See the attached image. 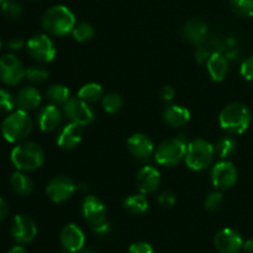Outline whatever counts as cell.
I'll list each match as a JSON object with an SVG mask.
<instances>
[{
	"label": "cell",
	"mask_w": 253,
	"mask_h": 253,
	"mask_svg": "<svg viewBox=\"0 0 253 253\" xmlns=\"http://www.w3.org/2000/svg\"><path fill=\"white\" fill-rule=\"evenodd\" d=\"M41 22L47 34L63 37L73 31L76 26V16L69 7L64 5H54L44 11Z\"/></svg>",
	"instance_id": "1"
},
{
	"label": "cell",
	"mask_w": 253,
	"mask_h": 253,
	"mask_svg": "<svg viewBox=\"0 0 253 253\" xmlns=\"http://www.w3.org/2000/svg\"><path fill=\"white\" fill-rule=\"evenodd\" d=\"M10 160L17 170L31 172L39 169L43 165L44 151L39 143L30 142V141L20 142L12 148Z\"/></svg>",
	"instance_id": "2"
},
{
	"label": "cell",
	"mask_w": 253,
	"mask_h": 253,
	"mask_svg": "<svg viewBox=\"0 0 253 253\" xmlns=\"http://www.w3.org/2000/svg\"><path fill=\"white\" fill-rule=\"evenodd\" d=\"M252 114L249 106L242 103H230L219 115L220 126L231 135H241L249 128Z\"/></svg>",
	"instance_id": "3"
},
{
	"label": "cell",
	"mask_w": 253,
	"mask_h": 253,
	"mask_svg": "<svg viewBox=\"0 0 253 253\" xmlns=\"http://www.w3.org/2000/svg\"><path fill=\"white\" fill-rule=\"evenodd\" d=\"M34 128V123L27 111L17 109L9 114L1 124L2 137L10 143H20L26 140Z\"/></svg>",
	"instance_id": "4"
},
{
	"label": "cell",
	"mask_w": 253,
	"mask_h": 253,
	"mask_svg": "<svg viewBox=\"0 0 253 253\" xmlns=\"http://www.w3.org/2000/svg\"><path fill=\"white\" fill-rule=\"evenodd\" d=\"M214 156V145L204 138H195L188 143L184 161L190 169L203 170L211 165Z\"/></svg>",
	"instance_id": "5"
},
{
	"label": "cell",
	"mask_w": 253,
	"mask_h": 253,
	"mask_svg": "<svg viewBox=\"0 0 253 253\" xmlns=\"http://www.w3.org/2000/svg\"><path fill=\"white\" fill-rule=\"evenodd\" d=\"M188 143L183 137L166 140L155 151V160L163 167H174L185 158Z\"/></svg>",
	"instance_id": "6"
},
{
	"label": "cell",
	"mask_w": 253,
	"mask_h": 253,
	"mask_svg": "<svg viewBox=\"0 0 253 253\" xmlns=\"http://www.w3.org/2000/svg\"><path fill=\"white\" fill-rule=\"evenodd\" d=\"M26 48L30 56L40 63H49L53 61L57 53L54 42L52 41L51 37L43 34L32 36L27 41Z\"/></svg>",
	"instance_id": "7"
},
{
	"label": "cell",
	"mask_w": 253,
	"mask_h": 253,
	"mask_svg": "<svg viewBox=\"0 0 253 253\" xmlns=\"http://www.w3.org/2000/svg\"><path fill=\"white\" fill-rule=\"evenodd\" d=\"M25 67L15 54L0 57V81L6 85H16L25 78Z\"/></svg>",
	"instance_id": "8"
},
{
	"label": "cell",
	"mask_w": 253,
	"mask_h": 253,
	"mask_svg": "<svg viewBox=\"0 0 253 253\" xmlns=\"http://www.w3.org/2000/svg\"><path fill=\"white\" fill-rule=\"evenodd\" d=\"M239 179V172L234 163L221 160L215 163L211 169V182L216 189L226 190L234 187Z\"/></svg>",
	"instance_id": "9"
},
{
	"label": "cell",
	"mask_w": 253,
	"mask_h": 253,
	"mask_svg": "<svg viewBox=\"0 0 253 253\" xmlns=\"http://www.w3.org/2000/svg\"><path fill=\"white\" fill-rule=\"evenodd\" d=\"M63 114L72 121L82 126L91 124L95 119V113L88 103L82 100L81 98H69L63 105Z\"/></svg>",
	"instance_id": "10"
},
{
	"label": "cell",
	"mask_w": 253,
	"mask_h": 253,
	"mask_svg": "<svg viewBox=\"0 0 253 253\" xmlns=\"http://www.w3.org/2000/svg\"><path fill=\"white\" fill-rule=\"evenodd\" d=\"M77 184L66 175L52 178L46 187V194L53 203H63L68 200L77 190Z\"/></svg>",
	"instance_id": "11"
},
{
	"label": "cell",
	"mask_w": 253,
	"mask_h": 253,
	"mask_svg": "<svg viewBox=\"0 0 253 253\" xmlns=\"http://www.w3.org/2000/svg\"><path fill=\"white\" fill-rule=\"evenodd\" d=\"M10 232L17 244H30L37 235L36 222L29 215L19 214L12 219Z\"/></svg>",
	"instance_id": "12"
},
{
	"label": "cell",
	"mask_w": 253,
	"mask_h": 253,
	"mask_svg": "<svg viewBox=\"0 0 253 253\" xmlns=\"http://www.w3.org/2000/svg\"><path fill=\"white\" fill-rule=\"evenodd\" d=\"M82 215L91 227L106 221L105 204L95 195H86L82 203Z\"/></svg>",
	"instance_id": "13"
},
{
	"label": "cell",
	"mask_w": 253,
	"mask_h": 253,
	"mask_svg": "<svg viewBox=\"0 0 253 253\" xmlns=\"http://www.w3.org/2000/svg\"><path fill=\"white\" fill-rule=\"evenodd\" d=\"M214 246L219 253H239L244 247V240L236 230L226 227L215 235Z\"/></svg>",
	"instance_id": "14"
},
{
	"label": "cell",
	"mask_w": 253,
	"mask_h": 253,
	"mask_svg": "<svg viewBox=\"0 0 253 253\" xmlns=\"http://www.w3.org/2000/svg\"><path fill=\"white\" fill-rule=\"evenodd\" d=\"M61 245L66 252L77 253L84 249L85 245V235L83 230L76 224H68L62 229L59 235Z\"/></svg>",
	"instance_id": "15"
},
{
	"label": "cell",
	"mask_w": 253,
	"mask_h": 253,
	"mask_svg": "<svg viewBox=\"0 0 253 253\" xmlns=\"http://www.w3.org/2000/svg\"><path fill=\"white\" fill-rule=\"evenodd\" d=\"M161 174L160 170L153 166H143L136 174V185L142 194H151L160 188Z\"/></svg>",
	"instance_id": "16"
},
{
	"label": "cell",
	"mask_w": 253,
	"mask_h": 253,
	"mask_svg": "<svg viewBox=\"0 0 253 253\" xmlns=\"http://www.w3.org/2000/svg\"><path fill=\"white\" fill-rule=\"evenodd\" d=\"M127 150L137 160H146L155 153V145L152 140L145 133H133L126 142Z\"/></svg>",
	"instance_id": "17"
},
{
	"label": "cell",
	"mask_w": 253,
	"mask_h": 253,
	"mask_svg": "<svg viewBox=\"0 0 253 253\" xmlns=\"http://www.w3.org/2000/svg\"><path fill=\"white\" fill-rule=\"evenodd\" d=\"M83 138V126L77 123H69L61 128L57 136V146L62 150H73Z\"/></svg>",
	"instance_id": "18"
},
{
	"label": "cell",
	"mask_w": 253,
	"mask_h": 253,
	"mask_svg": "<svg viewBox=\"0 0 253 253\" xmlns=\"http://www.w3.org/2000/svg\"><path fill=\"white\" fill-rule=\"evenodd\" d=\"M62 116H63V111H61L58 106L48 104L39 111L37 124L43 132H52L61 125Z\"/></svg>",
	"instance_id": "19"
},
{
	"label": "cell",
	"mask_w": 253,
	"mask_h": 253,
	"mask_svg": "<svg viewBox=\"0 0 253 253\" xmlns=\"http://www.w3.org/2000/svg\"><path fill=\"white\" fill-rule=\"evenodd\" d=\"M15 103L20 110H35L41 104V93L35 86H24L17 91L16 96H15Z\"/></svg>",
	"instance_id": "20"
},
{
	"label": "cell",
	"mask_w": 253,
	"mask_h": 253,
	"mask_svg": "<svg viewBox=\"0 0 253 253\" xmlns=\"http://www.w3.org/2000/svg\"><path fill=\"white\" fill-rule=\"evenodd\" d=\"M183 36L190 43L202 46L208 37V25L202 20H190L183 27Z\"/></svg>",
	"instance_id": "21"
},
{
	"label": "cell",
	"mask_w": 253,
	"mask_h": 253,
	"mask_svg": "<svg viewBox=\"0 0 253 253\" xmlns=\"http://www.w3.org/2000/svg\"><path fill=\"white\" fill-rule=\"evenodd\" d=\"M190 120V111L185 106L173 104L163 111V121L170 127H182Z\"/></svg>",
	"instance_id": "22"
},
{
	"label": "cell",
	"mask_w": 253,
	"mask_h": 253,
	"mask_svg": "<svg viewBox=\"0 0 253 253\" xmlns=\"http://www.w3.org/2000/svg\"><path fill=\"white\" fill-rule=\"evenodd\" d=\"M209 76L214 82H222L227 76L229 72V59L226 56L220 52L211 53L209 61L207 63Z\"/></svg>",
	"instance_id": "23"
},
{
	"label": "cell",
	"mask_w": 253,
	"mask_h": 253,
	"mask_svg": "<svg viewBox=\"0 0 253 253\" xmlns=\"http://www.w3.org/2000/svg\"><path fill=\"white\" fill-rule=\"evenodd\" d=\"M10 185H11V189L20 197H27L34 190L32 179L21 170L12 173L10 177Z\"/></svg>",
	"instance_id": "24"
},
{
	"label": "cell",
	"mask_w": 253,
	"mask_h": 253,
	"mask_svg": "<svg viewBox=\"0 0 253 253\" xmlns=\"http://www.w3.org/2000/svg\"><path fill=\"white\" fill-rule=\"evenodd\" d=\"M123 207L128 214L141 215L147 211L148 200L142 193H140V194H132L124 200Z\"/></svg>",
	"instance_id": "25"
},
{
	"label": "cell",
	"mask_w": 253,
	"mask_h": 253,
	"mask_svg": "<svg viewBox=\"0 0 253 253\" xmlns=\"http://www.w3.org/2000/svg\"><path fill=\"white\" fill-rule=\"evenodd\" d=\"M46 98L53 105H64L71 98V91L63 84H53L46 90Z\"/></svg>",
	"instance_id": "26"
},
{
	"label": "cell",
	"mask_w": 253,
	"mask_h": 253,
	"mask_svg": "<svg viewBox=\"0 0 253 253\" xmlns=\"http://www.w3.org/2000/svg\"><path fill=\"white\" fill-rule=\"evenodd\" d=\"M236 140L232 136H222L214 145L215 155L219 156L220 160H227L236 151Z\"/></svg>",
	"instance_id": "27"
},
{
	"label": "cell",
	"mask_w": 253,
	"mask_h": 253,
	"mask_svg": "<svg viewBox=\"0 0 253 253\" xmlns=\"http://www.w3.org/2000/svg\"><path fill=\"white\" fill-rule=\"evenodd\" d=\"M77 96L88 104L96 103L98 100L103 99V88L98 83H86L79 89Z\"/></svg>",
	"instance_id": "28"
},
{
	"label": "cell",
	"mask_w": 253,
	"mask_h": 253,
	"mask_svg": "<svg viewBox=\"0 0 253 253\" xmlns=\"http://www.w3.org/2000/svg\"><path fill=\"white\" fill-rule=\"evenodd\" d=\"M101 104H103V109L108 114H116L121 108H123V98L120 94L118 93H111L105 94L101 99Z\"/></svg>",
	"instance_id": "29"
},
{
	"label": "cell",
	"mask_w": 253,
	"mask_h": 253,
	"mask_svg": "<svg viewBox=\"0 0 253 253\" xmlns=\"http://www.w3.org/2000/svg\"><path fill=\"white\" fill-rule=\"evenodd\" d=\"M230 7L240 17L247 19L253 16V0H230Z\"/></svg>",
	"instance_id": "30"
},
{
	"label": "cell",
	"mask_w": 253,
	"mask_h": 253,
	"mask_svg": "<svg viewBox=\"0 0 253 253\" xmlns=\"http://www.w3.org/2000/svg\"><path fill=\"white\" fill-rule=\"evenodd\" d=\"M94 34H95L94 27L90 24H88V22H79V24H76L73 31H72L73 39L77 42L90 41L94 37Z\"/></svg>",
	"instance_id": "31"
},
{
	"label": "cell",
	"mask_w": 253,
	"mask_h": 253,
	"mask_svg": "<svg viewBox=\"0 0 253 253\" xmlns=\"http://www.w3.org/2000/svg\"><path fill=\"white\" fill-rule=\"evenodd\" d=\"M49 76V72L43 66H31L25 71V78L31 83H42L46 81Z\"/></svg>",
	"instance_id": "32"
},
{
	"label": "cell",
	"mask_w": 253,
	"mask_h": 253,
	"mask_svg": "<svg viewBox=\"0 0 253 253\" xmlns=\"http://www.w3.org/2000/svg\"><path fill=\"white\" fill-rule=\"evenodd\" d=\"M0 6H1V12L7 19L16 20L22 15L21 5L14 0H5Z\"/></svg>",
	"instance_id": "33"
},
{
	"label": "cell",
	"mask_w": 253,
	"mask_h": 253,
	"mask_svg": "<svg viewBox=\"0 0 253 253\" xmlns=\"http://www.w3.org/2000/svg\"><path fill=\"white\" fill-rule=\"evenodd\" d=\"M224 204V195L219 190L209 193L204 200V208L209 211H216Z\"/></svg>",
	"instance_id": "34"
},
{
	"label": "cell",
	"mask_w": 253,
	"mask_h": 253,
	"mask_svg": "<svg viewBox=\"0 0 253 253\" xmlns=\"http://www.w3.org/2000/svg\"><path fill=\"white\" fill-rule=\"evenodd\" d=\"M16 105L15 98L5 89H0V114L11 113L14 106Z\"/></svg>",
	"instance_id": "35"
},
{
	"label": "cell",
	"mask_w": 253,
	"mask_h": 253,
	"mask_svg": "<svg viewBox=\"0 0 253 253\" xmlns=\"http://www.w3.org/2000/svg\"><path fill=\"white\" fill-rule=\"evenodd\" d=\"M128 253H155V249L148 242L137 241L128 247Z\"/></svg>",
	"instance_id": "36"
},
{
	"label": "cell",
	"mask_w": 253,
	"mask_h": 253,
	"mask_svg": "<svg viewBox=\"0 0 253 253\" xmlns=\"http://www.w3.org/2000/svg\"><path fill=\"white\" fill-rule=\"evenodd\" d=\"M240 73L246 81L253 82V56L245 59L240 68Z\"/></svg>",
	"instance_id": "37"
},
{
	"label": "cell",
	"mask_w": 253,
	"mask_h": 253,
	"mask_svg": "<svg viewBox=\"0 0 253 253\" xmlns=\"http://www.w3.org/2000/svg\"><path fill=\"white\" fill-rule=\"evenodd\" d=\"M157 200H158V204H160L161 207H163V208L174 207L175 202H177V199H175V195L173 194L172 192L161 193V194L158 195Z\"/></svg>",
	"instance_id": "38"
},
{
	"label": "cell",
	"mask_w": 253,
	"mask_h": 253,
	"mask_svg": "<svg viewBox=\"0 0 253 253\" xmlns=\"http://www.w3.org/2000/svg\"><path fill=\"white\" fill-rule=\"evenodd\" d=\"M211 53L209 52V49L205 48L204 46H198L197 49H195V61L199 64L208 63Z\"/></svg>",
	"instance_id": "39"
},
{
	"label": "cell",
	"mask_w": 253,
	"mask_h": 253,
	"mask_svg": "<svg viewBox=\"0 0 253 253\" xmlns=\"http://www.w3.org/2000/svg\"><path fill=\"white\" fill-rule=\"evenodd\" d=\"M175 96V90L169 85H166L163 86L162 90H161V99H162L165 103H169L174 99Z\"/></svg>",
	"instance_id": "40"
},
{
	"label": "cell",
	"mask_w": 253,
	"mask_h": 253,
	"mask_svg": "<svg viewBox=\"0 0 253 253\" xmlns=\"http://www.w3.org/2000/svg\"><path fill=\"white\" fill-rule=\"evenodd\" d=\"M93 231L98 236H106V235L110 234V224L108 221L103 222V224L98 225V226H94Z\"/></svg>",
	"instance_id": "41"
},
{
	"label": "cell",
	"mask_w": 253,
	"mask_h": 253,
	"mask_svg": "<svg viewBox=\"0 0 253 253\" xmlns=\"http://www.w3.org/2000/svg\"><path fill=\"white\" fill-rule=\"evenodd\" d=\"M24 46H25V42L22 41L21 39H17V37L11 39L9 42H7V47H9L11 51H19V49H21Z\"/></svg>",
	"instance_id": "42"
},
{
	"label": "cell",
	"mask_w": 253,
	"mask_h": 253,
	"mask_svg": "<svg viewBox=\"0 0 253 253\" xmlns=\"http://www.w3.org/2000/svg\"><path fill=\"white\" fill-rule=\"evenodd\" d=\"M9 215V205L2 198H0V222L4 221Z\"/></svg>",
	"instance_id": "43"
},
{
	"label": "cell",
	"mask_w": 253,
	"mask_h": 253,
	"mask_svg": "<svg viewBox=\"0 0 253 253\" xmlns=\"http://www.w3.org/2000/svg\"><path fill=\"white\" fill-rule=\"evenodd\" d=\"M244 251L246 253H253V237L249 239L246 242H244Z\"/></svg>",
	"instance_id": "44"
},
{
	"label": "cell",
	"mask_w": 253,
	"mask_h": 253,
	"mask_svg": "<svg viewBox=\"0 0 253 253\" xmlns=\"http://www.w3.org/2000/svg\"><path fill=\"white\" fill-rule=\"evenodd\" d=\"M7 253H27V251L24 246H21V244H19L16 246H12Z\"/></svg>",
	"instance_id": "45"
},
{
	"label": "cell",
	"mask_w": 253,
	"mask_h": 253,
	"mask_svg": "<svg viewBox=\"0 0 253 253\" xmlns=\"http://www.w3.org/2000/svg\"><path fill=\"white\" fill-rule=\"evenodd\" d=\"M79 253H96L93 249H83L79 251Z\"/></svg>",
	"instance_id": "46"
},
{
	"label": "cell",
	"mask_w": 253,
	"mask_h": 253,
	"mask_svg": "<svg viewBox=\"0 0 253 253\" xmlns=\"http://www.w3.org/2000/svg\"><path fill=\"white\" fill-rule=\"evenodd\" d=\"M4 1H5V0H0V5H1Z\"/></svg>",
	"instance_id": "47"
},
{
	"label": "cell",
	"mask_w": 253,
	"mask_h": 253,
	"mask_svg": "<svg viewBox=\"0 0 253 253\" xmlns=\"http://www.w3.org/2000/svg\"><path fill=\"white\" fill-rule=\"evenodd\" d=\"M0 49H1V41H0Z\"/></svg>",
	"instance_id": "48"
},
{
	"label": "cell",
	"mask_w": 253,
	"mask_h": 253,
	"mask_svg": "<svg viewBox=\"0 0 253 253\" xmlns=\"http://www.w3.org/2000/svg\"><path fill=\"white\" fill-rule=\"evenodd\" d=\"M64 253H69V252H64Z\"/></svg>",
	"instance_id": "49"
}]
</instances>
